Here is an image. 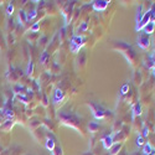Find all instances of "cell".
<instances>
[{
	"instance_id": "1",
	"label": "cell",
	"mask_w": 155,
	"mask_h": 155,
	"mask_svg": "<svg viewBox=\"0 0 155 155\" xmlns=\"http://www.w3.org/2000/svg\"><path fill=\"white\" fill-rule=\"evenodd\" d=\"M89 108H91L92 110V114L94 115L96 119H103L104 117H109V115H112V113H109V110L104 109L102 106L97 104V103L94 102H89Z\"/></svg>"
},
{
	"instance_id": "2",
	"label": "cell",
	"mask_w": 155,
	"mask_h": 155,
	"mask_svg": "<svg viewBox=\"0 0 155 155\" xmlns=\"http://www.w3.org/2000/svg\"><path fill=\"white\" fill-rule=\"evenodd\" d=\"M60 118H61V123L62 124H66V125H70L72 128H80V118L76 117L73 114H67V113H61L60 114Z\"/></svg>"
},
{
	"instance_id": "3",
	"label": "cell",
	"mask_w": 155,
	"mask_h": 155,
	"mask_svg": "<svg viewBox=\"0 0 155 155\" xmlns=\"http://www.w3.org/2000/svg\"><path fill=\"white\" fill-rule=\"evenodd\" d=\"M84 41H86V37L73 36V37H72V40H71V44H70V50H71V52H77V51H80V48L84 45Z\"/></svg>"
},
{
	"instance_id": "4",
	"label": "cell",
	"mask_w": 155,
	"mask_h": 155,
	"mask_svg": "<svg viewBox=\"0 0 155 155\" xmlns=\"http://www.w3.org/2000/svg\"><path fill=\"white\" fill-rule=\"evenodd\" d=\"M137 45L141 48V50H148L149 46H150V40H149V37L147 35H139L138 37V40H137Z\"/></svg>"
},
{
	"instance_id": "5",
	"label": "cell",
	"mask_w": 155,
	"mask_h": 155,
	"mask_svg": "<svg viewBox=\"0 0 155 155\" xmlns=\"http://www.w3.org/2000/svg\"><path fill=\"white\" fill-rule=\"evenodd\" d=\"M108 2H106V0H101V2H93V9L97 10V11H103V10H106L107 6H108Z\"/></svg>"
},
{
	"instance_id": "6",
	"label": "cell",
	"mask_w": 155,
	"mask_h": 155,
	"mask_svg": "<svg viewBox=\"0 0 155 155\" xmlns=\"http://www.w3.org/2000/svg\"><path fill=\"white\" fill-rule=\"evenodd\" d=\"M102 143H103V147H104V149L109 150L113 144H114V140H113V137L112 135H106L104 138L102 139Z\"/></svg>"
},
{
	"instance_id": "7",
	"label": "cell",
	"mask_w": 155,
	"mask_h": 155,
	"mask_svg": "<svg viewBox=\"0 0 155 155\" xmlns=\"http://www.w3.org/2000/svg\"><path fill=\"white\" fill-rule=\"evenodd\" d=\"M45 147H46V149H47V150L52 151V150L55 149V147H56L55 138H52V137L47 135V137H46V141H45Z\"/></svg>"
},
{
	"instance_id": "8",
	"label": "cell",
	"mask_w": 155,
	"mask_h": 155,
	"mask_svg": "<svg viewBox=\"0 0 155 155\" xmlns=\"http://www.w3.org/2000/svg\"><path fill=\"white\" fill-rule=\"evenodd\" d=\"M14 123H15V120H14V119H6V120L3 123V125H2L3 132L8 133V132L10 130V129L12 128V125H14Z\"/></svg>"
},
{
	"instance_id": "9",
	"label": "cell",
	"mask_w": 155,
	"mask_h": 155,
	"mask_svg": "<svg viewBox=\"0 0 155 155\" xmlns=\"http://www.w3.org/2000/svg\"><path fill=\"white\" fill-rule=\"evenodd\" d=\"M122 147H123V143H114L113 147L109 149V154L110 155H118V153H119Z\"/></svg>"
},
{
	"instance_id": "10",
	"label": "cell",
	"mask_w": 155,
	"mask_h": 155,
	"mask_svg": "<svg viewBox=\"0 0 155 155\" xmlns=\"http://www.w3.org/2000/svg\"><path fill=\"white\" fill-rule=\"evenodd\" d=\"M143 147H144V148H143L144 155H154V154H155V149H154L149 143H145Z\"/></svg>"
},
{
	"instance_id": "11",
	"label": "cell",
	"mask_w": 155,
	"mask_h": 155,
	"mask_svg": "<svg viewBox=\"0 0 155 155\" xmlns=\"http://www.w3.org/2000/svg\"><path fill=\"white\" fill-rule=\"evenodd\" d=\"M154 29H155V25L151 22V21H149L147 25H145V26H144V34L148 36V35H150V34H153L154 32Z\"/></svg>"
},
{
	"instance_id": "12",
	"label": "cell",
	"mask_w": 155,
	"mask_h": 155,
	"mask_svg": "<svg viewBox=\"0 0 155 155\" xmlns=\"http://www.w3.org/2000/svg\"><path fill=\"white\" fill-rule=\"evenodd\" d=\"M64 98L63 96V92L61 91V89H56L55 91V94H54V102L55 103H58V102H62Z\"/></svg>"
},
{
	"instance_id": "13",
	"label": "cell",
	"mask_w": 155,
	"mask_h": 155,
	"mask_svg": "<svg viewBox=\"0 0 155 155\" xmlns=\"http://www.w3.org/2000/svg\"><path fill=\"white\" fill-rule=\"evenodd\" d=\"M132 114H133V117H139V115L141 114V106H140V103H135V104L133 106Z\"/></svg>"
},
{
	"instance_id": "14",
	"label": "cell",
	"mask_w": 155,
	"mask_h": 155,
	"mask_svg": "<svg viewBox=\"0 0 155 155\" xmlns=\"http://www.w3.org/2000/svg\"><path fill=\"white\" fill-rule=\"evenodd\" d=\"M143 16H144V12H143V5H140V6H139V9H138V12H137V18H135V20H137V25L141 21Z\"/></svg>"
},
{
	"instance_id": "15",
	"label": "cell",
	"mask_w": 155,
	"mask_h": 155,
	"mask_svg": "<svg viewBox=\"0 0 155 155\" xmlns=\"http://www.w3.org/2000/svg\"><path fill=\"white\" fill-rule=\"evenodd\" d=\"M19 20L21 24H25V22H28V14L25 12L24 10H20V14H19Z\"/></svg>"
},
{
	"instance_id": "16",
	"label": "cell",
	"mask_w": 155,
	"mask_h": 155,
	"mask_svg": "<svg viewBox=\"0 0 155 155\" xmlns=\"http://www.w3.org/2000/svg\"><path fill=\"white\" fill-rule=\"evenodd\" d=\"M99 129V124L98 123H96V122H91L89 123V132H92V133H94V132H97Z\"/></svg>"
},
{
	"instance_id": "17",
	"label": "cell",
	"mask_w": 155,
	"mask_h": 155,
	"mask_svg": "<svg viewBox=\"0 0 155 155\" xmlns=\"http://www.w3.org/2000/svg\"><path fill=\"white\" fill-rule=\"evenodd\" d=\"M145 143H144V138L141 137V135H139L138 138H137V145L138 147H143Z\"/></svg>"
},
{
	"instance_id": "18",
	"label": "cell",
	"mask_w": 155,
	"mask_h": 155,
	"mask_svg": "<svg viewBox=\"0 0 155 155\" xmlns=\"http://www.w3.org/2000/svg\"><path fill=\"white\" fill-rule=\"evenodd\" d=\"M52 155H62V148L61 147H55L52 150Z\"/></svg>"
},
{
	"instance_id": "19",
	"label": "cell",
	"mask_w": 155,
	"mask_h": 155,
	"mask_svg": "<svg viewBox=\"0 0 155 155\" xmlns=\"http://www.w3.org/2000/svg\"><path fill=\"white\" fill-rule=\"evenodd\" d=\"M32 71H34V63L30 62V63H29V67H28V70H26V73H28V74H31Z\"/></svg>"
},
{
	"instance_id": "20",
	"label": "cell",
	"mask_w": 155,
	"mask_h": 155,
	"mask_svg": "<svg viewBox=\"0 0 155 155\" xmlns=\"http://www.w3.org/2000/svg\"><path fill=\"white\" fill-rule=\"evenodd\" d=\"M12 11H14V5H12V4H10V5L8 6V10H6L8 15H11V14H12Z\"/></svg>"
},
{
	"instance_id": "21",
	"label": "cell",
	"mask_w": 155,
	"mask_h": 155,
	"mask_svg": "<svg viewBox=\"0 0 155 155\" xmlns=\"http://www.w3.org/2000/svg\"><path fill=\"white\" fill-rule=\"evenodd\" d=\"M149 135V130H148V128L147 127H144L143 128V134H141V137H143V138H147Z\"/></svg>"
},
{
	"instance_id": "22",
	"label": "cell",
	"mask_w": 155,
	"mask_h": 155,
	"mask_svg": "<svg viewBox=\"0 0 155 155\" xmlns=\"http://www.w3.org/2000/svg\"><path fill=\"white\" fill-rule=\"evenodd\" d=\"M6 119H5V117H4V115L2 114V113H0V125H3V123L5 122Z\"/></svg>"
},
{
	"instance_id": "23",
	"label": "cell",
	"mask_w": 155,
	"mask_h": 155,
	"mask_svg": "<svg viewBox=\"0 0 155 155\" xmlns=\"http://www.w3.org/2000/svg\"><path fill=\"white\" fill-rule=\"evenodd\" d=\"M80 30H87V22H83V24H82V26H81Z\"/></svg>"
},
{
	"instance_id": "24",
	"label": "cell",
	"mask_w": 155,
	"mask_h": 155,
	"mask_svg": "<svg viewBox=\"0 0 155 155\" xmlns=\"http://www.w3.org/2000/svg\"><path fill=\"white\" fill-rule=\"evenodd\" d=\"M153 72H154V74H155V67H154V68H153Z\"/></svg>"
}]
</instances>
